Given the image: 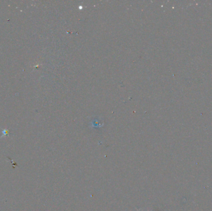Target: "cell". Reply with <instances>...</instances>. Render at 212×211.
Segmentation results:
<instances>
[{"instance_id": "6da1fadb", "label": "cell", "mask_w": 212, "mask_h": 211, "mask_svg": "<svg viewBox=\"0 0 212 211\" xmlns=\"http://www.w3.org/2000/svg\"><path fill=\"white\" fill-rule=\"evenodd\" d=\"M137 210H138V211H140V210H138V209H137ZM148 211H149V210H148Z\"/></svg>"}]
</instances>
